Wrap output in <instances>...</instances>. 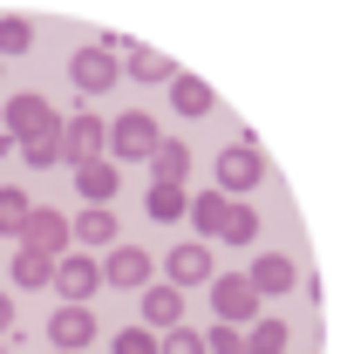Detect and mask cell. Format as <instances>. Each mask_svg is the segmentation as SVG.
I'll list each match as a JSON object with an SVG mask.
<instances>
[{
	"instance_id": "cell-1",
	"label": "cell",
	"mask_w": 347,
	"mask_h": 354,
	"mask_svg": "<svg viewBox=\"0 0 347 354\" xmlns=\"http://www.w3.org/2000/svg\"><path fill=\"white\" fill-rule=\"evenodd\" d=\"M68 82L82 88V95H102V88H116V82H123V62H116L109 48H82V55L68 62Z\"/></svg>"
},
{
	"instance_id": "cell-2",
	"label": "cell",
	"mask_w": 347,
	"mask_h": 354,
	"mask_svg": "<svg viewBox=\"0 0 347 354\" xmlns=\"http://www.w3.org/2000/svg\"><path fill=\"white\" fill-rule=\"evenodd\" d=\"M102 143H109V130L95 123V116H68L62 123V157L82 171V164H102Z\"/></svg>"
},
{
	"instance_id": "cell-3",
	"label": "cell",
	"mask_w": 347,
	"mask_h": 354,
	"mask_svg": "<svg viewBox=\"0 0 347 354\" xmlns=\"http://www.w3.org/2000/svg\"><path fill=\"white\" fill-rule=\"evenodd\" d=\"M259 177H265V157H259V143H252V136H245V143H232V150L218 157V184H225V191H252Z\"/></svg>"
},
{
	"instance_id": "cell-4",
	"label": "cell",
	"mask_w": 347,
	"mask_h": 354,
	"mask_svg": "<svg viewBox=\"0 0 347 354\" xmlns=\"http://www.w3.org/2000/svg\"><path fill=\"white\" fill-rule=\"evenodd\" d=\"M7 130L35 143V136H55L62 123H55V109H48L41 95H14V102H7Z\"/></svg>"
},
{
	"instance_id": "cell-5",
	"label": "cell",
	"mask_w": 347,
	"mask_h": 354,
	"mask_svg": "<svg viewBox=\"0 0 347 354\" xmlns=\"http://www.w3.org/2000/svg\"><path fill=\"white\" fill-rule=\"evenodd\" d=\"M116 62H130V75L136 82H177V68H171V55H157V48H136V41H102Z\"/></svg>"
},
{
	"instance_id": "cell-6",
	"label": "cell",
	"mask_w": 347,
	"mask_h": 354,
	"mask_svg": "<svg viewBox=\"0 0 347 354\" xmlns=\"http://www.w3.org/2000/svg\"><path fill=\"white\" fill-rule=\"evenodd\" d=\"M157 143H164V130H157L150 116H123V123L109 130V150H116V157H157Z\"/></svg>"
},
{
	"instance_id": "cell-7",
	"label": "cell",
	"mask_w": 347,
	"mask_h": 354,
	"mask_svg": "<svg viewBox=\"0 0 347 354\" xmlns=\"http://www.w3.org/2000/svg\"><path fill=\"white\" fill-rule=\"evenodd\" d=\"M21 239H28V252H48V259H55L75 232H68V218H62V212H28V232H21Z\"/></svg>"
},
{
	"instance_id": "cell-8",
	"label": "cell",
	"mask_w": 347,
	"mask_h": 354,
	"mask_svg": "<svg viewBox=\"0 0 347 354\" xmlns=\"http://www.w3.org/2000/svg\"><path fill=\"white\" fill-rule=\"evenodd\" d=\"M293 279H300V266L286 259V252H259L252 272H245V286H252V293H286Z\"/></svg>"
},
{
	"instance_id": "cell-9",
	"label": "cell",
	"mask_w": 347,
	"mask_h": 354,
	"mask_svg": "<svg viewBox=\"0 0 347 354\" xmlns=\"http://www.w3.org/2000/svg\"><path fill=\"white\" fill-rule=\"evenodd\" d=\"M95 279H102V266L82 259V252H75V259H55V293H62V300H88Z\"/></svg>"
},
{
	"instance_id": "cell-10",
	"label": "cell",
	"mask_w": 347,
	"mask_h": 354,
	"mask_svg": "<svg viewBox=\"0 0 347 354\" xmlns=\"http://www.w3.org/2000/svg\"><path fill=\"white\" fill-rule=\"evenodd\" d=\"M212 307H218V320L232 327V320H252V313H259V293H252L245 279H218V286H212Z\"/></svg>"
},
{
	"instance_id": "cell-11",
	"label": "cell",
	"mask_w": 347,
	"mask_h": 354,
	"mask_svg": "<svg viewBox=\"0 0 347 354\" xmlns=\"http://www.w3.org/2000/svg\"><path fill=\"white\" fill-rule=\"evenodd\" d=\"M48 334H55V348H68V354H75V348H88V341H95V313H88V307H62Z\"/></svg>"
},
{
	"instance_id": "cell-12",
	"label": "cell",
	"mask_w": 347,
	"mask_h": 354,
	"mask_svg": "<svg viewBox=\"0 0 347 354\" xmlns=\"http://www.w3.org/2000/svg\"><path fill=\"white\" fill-rule=\"evenodd\" d=\"M177 320H184V300H177V286H150V293H143V327H164V334H171Z\"/></svg>"
},
{
	"instance_id": "cell-13",
	"label": "cell",
	"mask_w": 347,
	"mask_h": 354,
	"mask_svg": "<svg viewBox=\"0 0 347 354\" xmlns=\"http://www.w3.org/2000/svg\"><path fill=\"white\" fill-rule=\"evenodd\" d=\"M143 212L157 225H177L184 212H191V198H184V184H150V198H143Z\"/></svg>"
},
{
	"instance_id": "cell-14",
	"label": "cell",
	"mask_w": 347,
	"mask_h": 354,
	"mask_svg": "<svg viewBox=\"0 0 347 354\" xmlns=\"http://www.w3.org/2000/svg\"><path fill=\"white\" fill-rule=\"evenodd\" d=\"M171 279L177 286H205V279H212V252H205V245H177L171 252Z\"/></svg>"
},
{
	"instance_id": "cell-15",
	"label": "cell",
	"mask_w": 347,
	"mask_h": 354,
	"mask_svg": "<svg viewBox=\"0 0 347 354\" xmlns=\"http://www.w3.org/2000/svg\"><path fill=\"white\" fill-rule=\"evenodd\" d=\"M68 232H75L82 245H116V212H109V205H88V212L68 225Z\"/></svg>"
},
{
	"instance_id": "cell-16",
	"label": "cell",
	"mask_w": 347,
	"mask_h": 354,
	"mask_svg": "<svg viewBox=\"0 0 347 354\" xmlns=\"http://www.w3.org/2000/svg\"><path fill=\"white\" fill-rule=\"evenodd\" d=\"M109 286H150V252H136V245L109 252Z\"/></svg>"
},
{
	"instance_id": "cell-17",
	"label": "cell",
	"mask_w": 347,
	"mask_h": 354,
	"mask_svg": "<svg viewBox=\"0 0 347 354\" xmlns=\"http://www.w3.org/2000/svg\"><path fill=\"white\" fill-rule=\"evenodd\" d=\"M75 184H82L88 205H116V164H82V171H75Z\"/></svg>"
},
{
	"instance_id": "cell-18",
	"label": "cell",
	"mask_w": 347,
	"mask_h": 354,
	"mask_svg": "<svg viewBox=\"0 0 347 354\" xmlns=\"http://www.w3.org/2000/svg\"><path fill=\"white\" fill-rule=\"evenodd\" d=\"M48 279H55V259L21 245V252H14V286H48Z\"/></svg>"
},
{
	"instance_id": "cell-19",
	"label": "cell",
	"mask_w": 347,
	"mask_h": 354,
	"mask_svg": "<svg viewBox=\"0 0 347 354\" xmlns=\"http://www.w3.org/2000/svg\"><path fill=\"white\" fill-rule=\"evenodd\" d=\"M171 102H177V116H205V109H212V88L191 82V75H177V82H171Z\"/></svg>"
},
{
	"instance_id": "cell-20",
	"label": "cell",
	"mask_w": 347,
	"mask_h": 354,
	"mask_svg": "<svg viewBox=\"0 0 347 354\" xmlns=\"http://www.w3.org/2000/svg\"><path fill=\"white\" fill-rule=\"evenodd\" d=\"M150 171H157V184H184V171H191V157H184V143H157V157H150Z\"/></svg>"
},
{
	"instance_id": "cell-21",
	"label": "cell",
	"mask_w": 347,
	"mask_h": 354,
	"mask_svg": "<svg viewBox=\"0 0 347 354\" xmlns=\"http://www.w3.org/2000/svg\"><path fill=\"white\" fill-rule=\"evenodd\" d=\"M191 225H198L205 239H218V225H225V191H205V198H191Z\"/></svg>"
},
{
	"instance_id": "cell-22",
	"label": "cell",
	"mask_w": 347,
	"mask_h": 354,
	"mask_svg": "<svg viewBox=\"0 0 347 354\" xmlns=\"http://www.w3.org/2000/svg\"><path fill=\"white\" fill-rule=\"evenodd\" d=\"M232 245H252L259 239V212H245V205H225V225H218Z\"/></svg>"
},
{
	"instance_id": "cell-23",
	"label": "cell",
	"mask_w": 347,
	"mask_h": 354,
	"mask_svg": "<svg viewBox=\"0 0 347 354\" xmlns=\"http://www.w3.org/2000/svg\"><path fill=\"white\" fill-rule=\"evenodd\" d=\"M28 41H35V28H28L21 14H7V21H0V55H28Z\"/></svg>"
},
{
	"instance_id": "cell-24",
	"label": "cell",
	"mask_w": 347,
	"mask_h": 354,
	"mask_svg": "<svg viewBox=\"0 0 347 354\" xmlns=\"http://www.w3.org/2000/svg\"><path fill=\"white\" fill-rule=\"evenodd\" d=\"M28 212H35V205H28L21 191H0V232H28Z\"/></svg>"
},
{
	"instance_id": "cell-25",
	"label": "cell",
	"mask_w": 347,
	"mask_h": 354,
	"mask_svg": "<svg viewBox=\"0 0 347 354\" xmlns=\"http://www.w3.org/2000/svg\"><path fill=\"white\" fill-rule=\"evenodd\" d=\"M109 354H157V334H150V327H123V334L109 341Z\"/></svg>"
},
{
	"instance_id": "cell-26",
	"label": "cell",
	"mask_w": 347,
	"mask_h": 354,
	"mask_svg": "<svg viewBox=\"0 0 347 354\" xmlns=\"http://www.w3.org/2000/svg\"><path fill=\"white\" fill-rule=\"evenodd\" d=\"M21 150H28V164H35V171H48V164L62 157V130H55V136H35V143H21Z\"/></svg>"
},
{
	"instance_id": "cell-27",
	"label": "cell",
	"mask_w": 347,
	"mask_h": 354,
	"mask_svg": "<svg viewBox=\"0 0 347 354\" xmlns=\"http://www.w3.org/2000/svg\"><path fill=\"white\" fill-rule=\"evenodd\" d=\"M205 354H245V341H238L232 327H212V341H205Z\"/></svg>"
},
{
	"instance_id": "cell-28",
	"label": "cell",
	"mask_w": 347,
	"mask_h": 354,
	"mask_svg": "<svg viewBox=\"0 0 347 354\" xmlns=\"http://www.w3.org/2000/svg\"><path fill=\"white\" fill-rule=\"evenodd\" d=\"M164 354H205V341L184 334V327H171V334H164Z\"/></svg>"
},
{
	"instance_id": "cell-29",
	"label": "cell",
	"mask_w": 347,
	"mask_h": 354,
	"mask_svg": "<svg viewBox=\"0 0 347 354\" xmlns=\"http://www.w3.org/2000/svg\"><path fill=\"white\" fill-rule=\"evenodd\" d=\"M7 327H14V300H0V334H7Z\"/></svg>"
},
{
	"instance_id": "cell-30",
	"label": "cell",
	"mask_w": 347,
	"mask_h": 354,
	"mask_svg": "<svg viewBox=\"0 0 347 354\" xmlns=\"http://www.w3.org/2000/svg\"><path fill=\"white\" fill-rule=\"evenodd\" d=\"M62 354H68V348H62Z\"/></svg>"
}]
</instances>
